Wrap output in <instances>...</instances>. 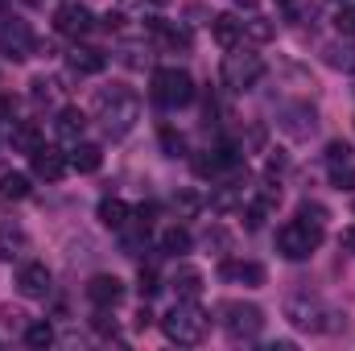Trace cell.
<instances>
[{
  "instance_id": "6da1fadb",
  "label": "cell",
  "mask_w": 355,
  "mask_h": 351,
  "mask_svg": "<svg viewBox=\"0 0 355 351\" xmlns=\"http://www.w3.org/2000/svg\"><path fill=\"white\" fill-rule=\"evenodd\" d=\"M162 331H166V339L178 343V348H194V343H202V339H207V331H211V314H207L198 302L178 298L174 310L162 318Z\"/></svg>"
},
{
  "instance_id": "7c38bea8",
  "label": "cell",
  "mask_w": 355,
  "mask_h": 351,
  "mask_svg": "<svg viewBox=\"0 0 355 351\" xmlns=\"http://www.w3.org/2000/svg\"><path fill=\"white\" fill-rule=\"evenodd\" d=\"M211 37H215L223 50H236V46L244 42V21H240L236 12H219V17H211Z\"/></svg>"
},
{
  "instance_id": "484cf974",
  "label": "cell",
  "mask_w": 355,
  "mask_h": 351,
  "mask_svg": "<svg viewBox=\"0 0 355 351\" xmlns=\"http://www.w3.org/2000/svg\"><path fill=\"white\" fill-rule=\"evenodd\" d=\"M223 170H227V162H223V153H219V149H215V153L207 149V153H198V157H194V174H198V178H219Z\"/></svg>"
},
{
  "instance_id": "b9f144b4",
  "label": "cell",
  "mask_w": 355,
  "mask_h": 351,
  "mask_svg": "<svg viewBox=\"0 0 355 351\" xmlns=\"http://www.w3.org/2000/svg\"><path fill=\"white\" fill-rule=\"evenodd\" d=\"M281 170H285V157H281V153H272V157H268V178L281 174Z\"/></svg>"
},
{
  "instance_id": "ac0fdd59",
  "label": "cell",
  "mask_w": 355,
  "mask_h": 351,
  "mask_svg": "<svg viewBox=\"0 0 355 351\" xmlns=\"http://www.w3.org/2000/svg\"><path fill=\"white\" fill-rule=\"evenodd\" d=\"M99 166H103V149H99V145H87V141H75V149H71V170L95 174Z\"/></svg>"
},
{
  "instance_id": "d4e9b609",
  "label": "cell",
  "mask_w": 355,
  "mask_h": 351,
  "mask_svg": "<svg viewBox=\"0 0 355 351\" xmlns=\"http://www.w3.org/2000/svg\"><path fill=\"white\" fill-rule=\"evenodd\" d=\"M162 252H170V257H182V252H190V232L174 223V228H166L162 232Z\"/></svg>"
},
{
  "instance_id": "f546056e",
  "label": "cell",
  "mask_w": 355,
  "mask_h": 351,
  "mask_svg": "<svg viewBox=\"0 0 355 351\" xmlns=\"http://www.w3.org/2000/svg\"><path fill=\"white\" fill-rule=\"evenodd\" d=\"M236 207H244V198H240L236 186H223V190L211 198V211H215V215H227V211H236Z\"/></svg>"
},
{
  "instance_id": "7402d4cb",
  "label": "cell",
  "mask_w": 355,
  "mask_h": 351,
  "mask_svg": "<svg viewBox=\"0 0 355 351\" xmlns=\"http://www.w3.org/2000/svg\"><path fill=\"white\" fill-rule=\"evenodd\" d=\"M322 58H327V67H331V71H343V75H355V46H343V42H331V46L322 50Z\"/></svg>"
},
{
  "instance_id": "cb8c5ba5",
  "label": "cell",
  "mask_w": 355,
  "mask_h": 351,
  "mask_svg": "<svg viewBox=\"0 0 355 351\" xmlns=\"http://www.w3.org/2000/svg\"><path fill=\"white\" fill-rule=\"evenodd\" d=\"M244 37H248V42H257V46H265V42L277 37V25H272L268 17H257V12H252V17L244 21Z\"/></svg>"
},
{
  "instance_id": "e0dca14e",
  "label": "cell",
  "mask_w": 355,
  "mask_h": 351,
  "mask_svg": "<svg viewBox=\"0 0 355 351\" xmlns=\"http://www.w3.org/2000/svg\"><path fill=\"white\" fill-rule=\"evenodd\" d=\"M67 67H71L75 75H99V71L107 67V58H103L95 46H75V50L67 54Z\"/></svg>"
},
{
  "instance_id": "ee69618b",
  "label": "cell",
  "mask_w": 355,
  "mask_h": 351,
  "mask_svg": "<svg viewBox=\"0 0 355 351\" xmlns=\"http://www.w3.org/2000/svg\"><path fill=\"white\" fill-rule=\"evenodd\" d=\"M103 25H107V29H120V25H124V17H120V12H107V17H103Z\"/></svg>"
},
{
  "instance_id": "4316f807",
  "label": "cell",
  "mask_w": 355,
  "mask_h": 351,
  "mask_svg": "<svg viewBox=\"0 0 355 351\" xmlns=\"http://www.w3.org/2000/svg\"><path fill=\"white\" fill-rule=\"evenodd\" d=\"M25 194H29V174H17V170L0 174V198H25Z\"/></svg>"
},
{
  "instance_id": "30bf717a",
  "label": "cell",
  "mask_w": 355,
  "mask_h": 351,
  "mask_svg": "<svg viewBox=\"0 0 355 351\" xmlns=\"http://www.w3.org/2000/svg\"><path fill=\"white\" fill-rule=\"evenodd\" d=\"M87 298L95 302V306H120L124 302V281L120 277H112V273H95L87 281Z\"/></svg>"
},
{
  "instance_id": "d6986e66",
  "label": "cell",
  "mask_w": 355,
  "mask_h": 351,
  "mask_svg": "<svg viewBox=\"0 0 355 351\" xmlns=\"http://www.w3.org/2000/svg\"><path fill=\"white\" fill-rule=\"evenodd\" d=\"M21 252H29V236L12 223H0V261H12Z\"/></svg>"
},
{
  "instance_id": "2e32d148",
  "label": "cell",
  "mask_w": 355,
  "mask_h": 351,
  "mask_svg": "<svg viewBox=\"0 0 355 351\" xmlns=\"http://www.w3.org/2000/svg\"><path fill=\"white\" fill-rule=\"evenodd\" d=\"M170 285H174L178 298H190V302H198L207 281H202V273H198V268H190V264H178L174 277H170Z\"/></svg>"
},
{
  "instance_id": "52a82bcc",
  "label": "cell",
  "mask_w": 355,
  "mask_h": 351,
  "mask_svg": "<svg viewBox=\"0 0 355 351\" xmlns=\"http://www.w3.org/2000/svg\"><path fill=\"white\" fill-rule=\"evenodd\" d=\"M54 29L62 33V37H87L91 29H95V17H91V8L83 4H58L54 8Z\"/></svg>"
},
{
  "instance_id": "d6a6232c",
  "label": "cell",
  "mask_w": 355,
  "mask_h": 351,
  "mask_svg": "<svg viewBox=\"0 0 355 351\" xmlns=\"http://www.w3.org/2000/svg\"><path fill=\"white\" fill-rule=\"evenodd\" d=\"M29 95H33V103H54V95H58V83L42 75V79H33V83H29Z\"/></svg>"
},
{
  "instance_id": "f6af8a7d",
  "label": "cell",
  "mask_w": 355,
  "mask_h": 351,
  "mask_svg": "<svg viewBox=\"0 0 355 351\" xmlns=\"http://www.w3.org/2000/svg\"><path fill=\"white\" fill-rule=\"evenodd\" d=\"M236 4H240V8H257V0H236Z\"/></svg>"
},
{
  "instance_id": "ffe728a7",
  "label": "cell",
  "mask_w": 355,
  "mask_h": 351,
  "mask_svg": "<svg viewBox=\"0 0 355 351\" xmlns=\"http://www.w3.org/2000/svg\"><path fill=\"white\" fill-rule=\"evenodd\" d=\"M227 281H244V285H265V268L257 261H227L219 268Z\"/></svg>"
},
{
  "instance_id": "836d02e7",
  "label": "cell",
  "mask_w": 355,
  "mask_h": 351,
  "mask_svg": "<svg viewBox=\"0 0 355 351\" xmlns=\"http://www.w3.org/2000/svg\"><path fill=\"white\" fill-rule=\"evenodd\" d=\"M174 207H178V215L186 219V215H194V211L202 207V198H198L194 190H182V194H174Z\"/></svg>"
},
{
  "instance_id": "f907efd6",
  "label": "cell",
  "mask_w": 355,
  "mask_h": 351,
  "mask_svg": "<svg viewBox=\"0 0 355 351\" xmlns=\"http://www.w3.org/2000/svg\"><path fill=\"white\" fill-rule=\"evenodd\" d=\"M0 8H4V0H0Z\"/></svg>"
},
{
  "instance_id": "d590c367",
  "label": "cell",
  "mask_w": 355,
  "mask_h": 351,
  "mask_svg": "<svg viewBox=\"0 0 355 351\" xmlns=\"http://www.w3.org/2000/svg\"><path fill=\"white\" fill-rule=\"evenodd\" d=\"M137 289H141V298H153V293L162 289V285H157V273L141 264V273H137Z\"/></svg>"
},
{
  "instance_id": "9c48e42d",
  "label": "cell",
  "mask_w": 355,
  "mask_h": 351,
  "mask_svg": "<svg viewBox=\"0 0 355 351\" xmlns=\"http://www.w3.org/2000/svg\"><path fill=\"white\" fill-rule=\"evenodd\" d=\"M29 162H33V178H42V182H58L71 170V157L58 153V149H50V145H42L37 153H29Z\"/></svg>"
},
{
  "instance_id": "5b68a950",
  "label": "cell",
  "mask_w": 355,
  "mask_h": 351,
  "mask_svg": "<svg viewBox=\"0 0 355 351\" xmlns=\"http://www.w3.org/2000/svg\"><path fill=\"white\" fill-rule=\"evenodd\" d=\"M265 79V58L261 54H248V50H232L223 58V83L232 91H248Z\"/></svg>"
},
{
  "instance_id": "4fadbf2b",
  "label": "cell",
  "mask_w": 355,
  "mask_h": 351,
  "mask_svg": "<svg viewBox=\"0 0 355 351\" xmlns=\"http://www.w3.org/2000/svg\"><path fill=\"white\" fill-rule=\"evenodd\" d=\"M289 318H293V327H302V331H331V323H322V318H331L318 302H289Z\"/></svg>"
},
{
  "instance_id": "9a60e30c",
  "label": "cell",
  "mask_w": 355,
  "mask_h": 351,
  "mask_svg": "<svg viewBox=\"0 0 355 351\" xmlns=\"http://www.w3.org/2000/svg\"><path fill=\"white\" fill-rule=\"evenodd\" d=\"M83 128H87V112H83V108H62V112H58V120H54L58 141H71V145L83 137Z\"/></svg>"
},
{
  "instance_id": "5bb4252c",
  "label": "cell",
  "mask_w": 355,
  "mask_h": 351,
  "mask_svg": "<svg viewBox=\"0 0 355 351\" xmlns=\"http://www.w3.org/2000/svg\"><path fill=\"white\" fill-rule=\"evenodd\" d=\"M0 50H4L12 62L29 58V54H33V37H29V29H25V25H4V33H0Z\"/></svg>"
},
{
  "instance_id": "83f0119b",
  "label": "cell",
  "mask_w": 355,
  "mask_h": 351,
  "mask_svg": "<svg viewBox=\"0 0 355 351\" xmlns=\"http://www.w3.org/2000/svg\"><path fill=\"white\" fill-rule=\"evenodd\" d=\"M25 343L29 348H50L54 343V327L42 318V323H25Z\"/></svg>"
},
{
  "instance_id": "7dc6e473",
  "label": "cell",
  "mask_w": 355,
  "mask_h": 351,
  "mask_svg": "<svg viewBox=\"0 0 355 351\" xmlns=\"http://www.w3.org/2000/svg\"><path fill=\"white\" fill-rule=\"evenodd\" d=\"M331 4H339V8H352L355 0H331Z\"/></svg>"
},
{
  "instance_id": "74e56055",
  "label": "cell",
  "mask_w": 355,
  "mask_h": 351,
  "mask_svg": "<svg viewBox=\"0 0 355 351\" xmlns=\"http://www.w3.org/2000/svg\"><path fill=\"white\" fill-rule=\"evenodd\" d=\"M335 25H339V33H347V37H355V4H352V8H339Z\"/></svg>"
},
{
  "instance_id": "ab89813d",
  "label": "cell",
  "mask_w": 355,
  "mask_h": 351,
  "mask_svg": "<svg viewBox=\"0 0 355 351\" xmlns=\"http://www.w3.org/2000/svg\"><path fill=\"white\" fill-rule=\"evenodd\" d=\"M0 318H4L8 327H25V314H21V310H12V306H4V310H0Z\"/></svg>"
},
{
  "instance_id": "f1b7e54d",
  "label": "cell",
  "mask_w": 355,
  "mask_h": 351,
  "mask_svg": "<svg viewBox=\"0 0 355 351\" xmlns=\"http://www.w3.org/2000/svg\"><path fill=\"white\" fill-rule=\"evenodd\" d=\"M157 141H162V149H166V157H186V137L170 128V124H162V132H157Z\"/></svg>"
},
{
  "instance_id": "603a6c76",
  "label": "cell",
  "mask_w": 355,
  "mask_h": 351,
  "mask_svg": "<svg viewBox=\"0 0 355 351\" xmlns=\"http://www.w3.org/2000/svg\"><path fill=\"white\" fill-rule=\"evenodd\" d=\"M95 215H99V223H103V228H112V232H120V228L128 223V203H120V198H103Z\"/></svg>"
},
{
  "instance_id": "1f68e13d",
  "label": "cell",
  "mask_w": 355,
  "mask_h": 351,
  "mask_svg": "<svg viewBox=\"0 0 355 351\" xmlns=\"http://www.w3.org/2000/svg\"><path fill=\"white\" fill-rule=\"evenodd\" d=\"M91 331L103 335V339H116V318H112V306H99V314L91 318Z\"/></svg>"
},
{
  "instance_id": "3957f363",
  "label": "cell",
  "mask_w": 355,
  "mask_h": 351,
  "mask_svg": "<svg viewBox=\"0 0 355 351\" xmlns=\"http://www.w3.org/2000/svg\"><path fill=\"white\" fill-rule=\"evenodd\" d=\"M322 244V228L310 219H289L285 228H277V252L285 261H310Z\"/></svg>"
},
{
  "instance_id": "c3c4849f",
  "label": "cell",
  "mask_w": 355,
  "mask_h": 351,
  "mask_svg": "<svg viewBox=\"0 0 355 351\" xmlns=\"http://www.w3.org/2000/svg\"><path fill=\"white\" fill-rule=\"evenodd\" d=\"M277 4H285V8H289V4H297V0H277Z\"/></svg>"
},
{
  "instance_id": "4dcf8cb0",
  "label": "cell",
  "mask_w": 355,
  "mask_h": 351,
  "mask_svg": "<svg viewBox=\"0 0 355 351\" xmlns=\"http://www.w3.org/2000/svg\"><path fill=\"white\" fill-rule=\"evenodd\" d=\"M331 186H335V190H347V194H355V166H352V162L331 166Z\"/></svg>"
},
{
  "instance_id": "277c9868",
  "label": "cell",
  "mask_w": 355,
  "mask_h": 351,
  "mask_svg": "<svg viewBox=\"0 0 355 351\" xmlns=\"http://www.w3.org/2000/svg\"><path fill=\"white\" fill-rule=\"evenodd\" d=\"M219 323H223L227 339L248 343V339L261 335V327H265V310L252 306V302H223V306H219Z\"/></svg>"
},
{
  "instance_id": "8fae6325",
  "label": "cell",
  "mask_w": 355,
  "mask_h": 351,
  "mask_svg": "<svg viewBox=\"0 0 355 351\" xmlns=\"http://www.w3.org/2000/svg\"><path fill=\"white\" fill-rule=\"evenodd\" d=\"M281 128H285L293 141H306V137L318 128V116H314V108H310V103H293V108H285V112H281Z\"/></svg>"
},
{
  "instance_id": "bcb514c9",
  "label": "cell",
  "mask_w": 355,
  "mask_h": 351,
  "mask_svg": "<svg viewBox=\"0 0 355 351\" xmlns=\"http://www.w3.org/2000/svg\"><path fill=\"white\" fill-rule=\"evenodd\" d=\"M21 4H29V8H42V4H46V0H21Z\"/></svg>"
},
{
  "instance_id": "60d3db41",
  "label": "cell",
  "mask_w": 355,
  "mask_h": 351,
  "mask_svg": "<svg viewBox=\"0 0 355 351\" xmlns=\"http://www.w3.org/2000/svg\"><path fill=\"white\" fill-rule=\"evenodd\" d=\"M12 108H17V103H12L8 95H0V120H12Z\"/></svg>"
},
{
  "instance_id": "8992f818",
  "label": "cell",
  "mask_w": 355,
  "mask_h": 351,
  "mask_svg": "<svg viewBox=\"0 0 355 351\" xmlns=\"http://www.w3.org/2000/svg\"><path fill=\"white\" fill-rule=\"evenodd\" d=\"M153 95L166 103V108H186L198 87H194V79L186 75V71H178V67H162L157 75H153Z\"/></svg>"
},
{
  "instance_id": "7bdbcfd3",
  "label": "cell",
  "mask_w": 355,
  "mask_h": 351,
  "mask_svg": "<svg viewBox=\"0 0 355 351\" xmlns=\"http://www.w3.org/2000/svg\"><path fill=\"white\" fill-rule=\"evenodd\" d=\"M339 244H343V248H347V252H355V228H347V232H343V236H339Z\"/></svg>"
},
{
  "instance_id": "8d00e7d4",
  "label": "cell",
  "mask_w": 355,
  "mask_h": 351,
  "mask_svg": "<svg viewBox=\"0 0 355 351\" xmlns=\"http://www.w3.org/2000/svg\"><path fill=\"white\" fill-rule=\"evenodd\" d=\"M297 219H310V223L327 228V207H318V203H302V207H297Z\"/></svg>"
},
{
  "instance_id": "681fc988",
  "label": "cell",
  "mask_w": 355,
  "mask_h": 351,
  "mask_svg": "<svg viewBox=\"0 0 355 351\" xmlns=\"http://www.w3.org/2000/svg\"><path fill=\"white\" fill-rule=\"evenodd\" d=\"M153 4H166V0H153Z\"/></svg>"
},
{
  "instance_id": "7a4b0ae2",
  "label": "cell",
  "mask_w": 355,
  "mask_h": 351,
  "mask_svg": "<svg viewBox=\"0 0 355 351\" xmlns=\"http://www.w3.org/2000/svg\"><path fill=\"white\" fill-rule=\"evenodd\" d=\"M95 108H99V116H103V124H107L112 137H124L132 128V120L141 116V99L128 87H120V83H112V91H99Z\"/></svg>"
},
{
  "instance_id": "e575fe53",
  "label": "cell",
  "mask_w": 355,
  "mask_h": 351,
  "mask_svg": "<svg viewBox=\"0 0 355 351\" xmlns=\"http://www.w3.org/2000/svg\"><path fill=\"white\" fill-rule=\"evenodd\" d=\"M343 162H352V145L347 141H331L327 145V166H343Z\"/></svg>"
},
{
  "instance_id": "44dd1931",
  "label": "cell",
  "mask_w": 355,
  "mask_h": 351,
  "mask_svg": "<svg viewBox=\"0 0 355 351\" xmlns=\"http://www.w3.org/2000/svg\"><path fill=\"white\" fill-rule=\"evenodd\" d=\"M12 149H21V153H37L42 149V128L37 124H29V120H21V124H12Z\"/></svg>"
},
{
  "instance_id": "ba28073f",
  "label": "cell",
  "mask_w": 355,
  "mask_h": 351,
  "mask_svg": "<svg viewBox=\"0 0 355 351\" xmlns=\"http://www.w3.org/2000/svg\"><path fill=\"white\" fill-rule=\"evenodd\" d=\"M50 268L46 264H37V261H29V264H21L17 268V289H21V298H29V302H42V298H50Z\"/></svg>"
},
{
  "instance_id": "f35d334b",
  "label": "cell",
  "mask_w": 355,
  "mask_h": 351,
  "mask_svg": "<svg viewBox=\"0 0 355 351\" xmlns=\"http://www.w3.org/2000/svg\"><path fill=\"white\" fill-rule=\"evenodd\" d=\"M207 244H215V248H227L232 240H227V232H223V228H211V232H207Z\"/></svg>"
}]
</instances>
